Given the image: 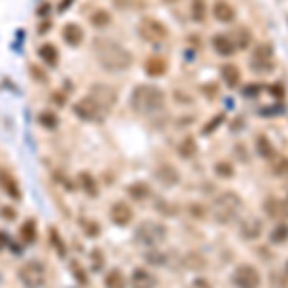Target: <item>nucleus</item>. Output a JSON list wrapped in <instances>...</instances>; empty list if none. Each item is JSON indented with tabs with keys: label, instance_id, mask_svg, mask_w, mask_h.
<instances>
[{
	"label": "nucleus",
	"instance_id": "f257e3e1",
	"mask_svg": "<svg viewBox=\"0 0 288 288\" xmlns=\"http://www.w3.org/2000/svg\"><path fill=\"white\" fill-rule=\"evenodd\" d=\"M92 52L96 62L102 66V70L109 73L127 72L133 64V56L123 44L108 36H96L92 40Z\"/></svg>",
	"mask_w": 288,
	"mask_h": 288
},
{
	"label": "nucleus",
	"instance_id": "f03ea898",
	"mask_svg": "<svg viewBox=\"0 0 288 288\" xmlns=\"http://www.w3.org/2000/svg\"><path fill=\"white\" fill-rule=\"evenodd\" d=\"M131 108L141 115H154L165 108V94L156 85H139L131 92Z\"/></svg>",
	"mask_w": 288,
	"mask_h": 288
},
{
	"label": "nucleus",
	"instance_id": "7ed1b4c3",
	"mask_svg": "<svg viewBox=\"0 0 288 288\" xmlns=\"http://www.w3.org/2000/svg\"><path fill=\"white\" fill-rule=\"evenodd\" d=\"M240 206H242L240 196H238L236 192H233V190H227V192L219 194V196L214 200V204H212V208H210V214L216 219V223H219V225H227V223L234 221V217L238 216Z\"/></svg>",
	"mask_w": 288,
	"mask_h": 288
},
{
	"label": "nucleus",
	"instance_id": "20e7f679",
	"mask_svg": "<svg viewBox=\"0 0 288 288\" xmlns=\"http://www.w3.org/2000/svg\"><path fill=\"white\" fill-rule=\"evenodd\" d=\"M165 234H167V231L163 225L156 223V221H143L135 231V238H137V242H141L144 246L154 248L165 238Z\"/></svg>",
	"mask_w": 288,
	"mask_h": 288
},
{
	"label": "nucleus",
	"instance_id": "39448f33",
	"mask_svg": "<svg viewBox=\"0 0 288 288\" xmlns=\"http://www.w3.org/2000/svg\"><path fill=\"white\" fill-rule=\"evenodd\" d=\"M139 35L143 36L146 42L160 44V42H163L169 36V31H167V27L163 25L160 19L143 18L141 23H139Z\"/></svg>",
	"mask_w": 288,
	"mask_h": 288
},
{
	"label": "nucleus",
	"instance_id": "423d86ee",
	"mask_svg": "<svg viewBox=\"0 0 288 288\" xmlns=\"http://www.w3.org/2000/svg\"><path fill=\"white\" fill-rule=\"evenodd\" d=\"M104 111L106 109L102 108L92 96H85V98H81V100H77L75 104H73V113L79 117V119H83V121H100L102 119V115H104Z\"/></svg>",
	"mask_w": 288,
	"mask_h": 288
},
{
	"label": "nucleus",
	"instance_id": "0eeeda50",
	"mask_svg": "<svg viewBox=\"0 0 288 288\" xmlns=\"http://www.w3.org/2000/svg\"><path fill=\"white\" fill-rule=\"evenodd\" d=\"M19 281L27 288H40L44 283V265L40 261H27L18 271Z\"/></svg>",
	"mask_w": 288,
	"mask_h": 288
},
{
	"label": "nucleus",
	"instance_id": "6e6552de",
	"mask_svg": "<svg viewBox=\"0 0 288 288\" xmlns=\"http://www.w3.org/2000/svg\"><path fill=\"white\" fill-rule=\"evenodd\" d=\"M233 285L236 288H259L261 287V275L253 265H238L231 277Z\"/></svg>",
	"mask_w": 288,
	"mask_h": 288
},
{
	"label": "nucleus",
	"instance_id": "1a4fd4ad",
	"mask_svg": "<svg viewBox=\"0 0 288 288\" xmlns=\"http://www.w3.org/2000/svg\"><path fill=\"white\" fill-rule=\"evenodd\" d=\"M252 70L259 73H271L273 68V48L271 44H259L252 56Z\"/></svg>",
	"mask_w": 288,
	"mask_h": 288
},
{
	"label": "nucleus",
	"instance_id": "9d476101",
	"mask_svg": "<svg viewBox=\"0 0 288 288\" xmlns=\"http://www.w3.org/2000/svg\"><path fill=\"white\" fill-rule=\"evenodd\" d=\"M90 96H92L104 109L111 108V106L115 104V100H117V92L111 89V87H108V85H102V83L92 85Z\"/></svg>",
	"mask_w": 288,
	"mask_h": 288
},
{
	"label": "nucleus",
	"instance_id": "9b49d317",
	"mask_svg": "<svg viewBox=\"0 0 288 288\" xmlns=\"http://www.w3.org/2000/svg\"><path fill=\"white\" fill-rule=\"evenodd\" d=\"M109 219L115 225H119V227L129 225L133 221V210H131V206L127 202H115L111 206V210H109Z\"/></svg>",
	"mask_w": 288,
	"mask_h": 288
},
{
	"label": "nucleus",
	"instance_id": "f8f14e48",
	"mask_svg": "<svg viewBox=\"0 0 288 288\" xmlns=\"http://www.w3.org/2000/svg\"><path fill=\"white\" fill-rule=\"evenodd\" d=\"M263 233V223L257 217H248L240 223V236L244 240H255Z\"/></svg>",
	"mask_w": 288,
	"mask_h": 288
},
{
	"label": "nucleus",
	"instance_id": "ddd939ff",
	"mask_svg": "<svg viewBox=\"0 0 288 288\" xmlns=\"http://www.w3.org/2000/svg\"><path fill=\"white\" fill-rule=\"evenodd\" d=\"M212 12H214V18L217 21H221V23H233L234 18H236V12H234L233 4L227 2V0H216Z\"/></svg>",
	"mask_w": 288,
	"mask_h": 288
},
{
	"label": "nucleus",
	"instance_id": "4468645a",
	"mask_svg": "<svg viewBox=\"0 0 288 288\" xmlns=\"http://www.w3.org/2000/svg\"><path fill=\"white\" fill-rule=\"evenodd\" d=\"M263 212L269 219H275V221H281L283 217L287 216V208H285V202H281L275 196H267L263 200Z\"/></svg>",
	"mask_w": 288,
	"mask_h": 288
},
{
	"label": "nucleus",
	"instance_id": "2eb2a0df",
	"mask_svg": "<svg viewBox=\"0 0 288 288\" xmlns=\"http://www.w3.org/2000/svg\"><path fill=\"white\" fill-rule=\"evenodd\" d=\"M0 188H2L10 198H14V200L21 198L18 182H16V179L10 175V171H6L4 167H0Z\"/></svg>",
	"mask_w": 288,
	"mask_h": 288
},
{
	"label": "nucleus",
	"instance_id": "dca6fc26",
	"mask_svg": "<svg viewBox=\"0 0 288 288\" xmlns=\"http://www.w3.org/2000/svg\"><path fill=\"white\" fill-rule=\"evenodd\" d=\"M156 179L160 180L165 186H173L179 182V171L171 165V163H162L158 169H156Z\"/></svg>",
	"mask_w": 288,
	"mask_h": 288
},
{
	"label": "nucleus",
	"instance_id": "f3484780",
	"mask_svg": "<svg viewBox=\"0 0 288 288\" xmlns=\"http://www.w3.org/2000/svg\"><path fill=\"white\" fill-rule=\"evenodd\" d=\"M62 36H64L66 44H70V46H79V44L83 42V38H85V33H83V29H81V25H77V23H68V25H64V29H62Z\"/></svg>",
	"mask_w": 288,
	"mask_h": 288
},
{
	"label": "nucleus",
	"instance_id": "a211bd4d",
	"mask_svg": "<svg viewBox=\"0 0 288 288\" xmlns=\"http://www.w3.org/2000/svg\"><path fill=\"white\" fill-rule=\"evenodd\" d=\"M212 46L219 56H233L234 54V42L231 36L219 33L212 38Z\"/></svg>",
	"mask_w": 288,
	"mask_h": 288
},
{
	"label": "nucleus",
	"instance_id": "6ab92c4d",
	"mask_svg": "<svg viewBox=\"0 0 288 288\" xmlns=\"http://www.w3.org/2000/svg\"><path fill=\"white\" fill-rule=\"evenodd\" d=\"M131 287L133 288H154L156 279L146 269H135L131 275Z\"/></svg>",
	"mask_w": 288,
	"mask_h": 288
},
{
	"label": "nucleus",
	"instance_id": "aec40b11",
	"mask_svg": "<svg viewBox=\"0 0 288 288\" xmlns=\"http://www.w3.org/2000/svg\"><path fill=\"white\" fill-rule=\"evenodd\" d=\"M127 194L135 202H144V200L150 198V186L146 182H143V180H137V182L127 186Z\"/></svg>",
	"mask_w": 288,
	"mask_h": 288
},
{
	"label": "nucleus",
	"instance_id": "412c9836",
	"mask_svg": "<svg viewBox=\"0 0 288 288\" xmlns=\"http://www.w3.org/2000/svg\"><path fill=\"white\" fill-rule=\"evenodd\" d=\"M221 79L227 83V87L234 89L240 83V70L234 64H225V66H221Z\"/></svg>",
	"mask_w": 288,
	"mask_h": 288
},
{
	"label": "nucleus",
	"instance_id": "4be33fe9",
	"mask_svg": "<svg viewBox=\"0 0 288 288\" xmlns=\"http://www.w3.org/2000/svg\"><path fill=\"white\" fill-rule=\"evenodd\" d=\"M196 152H198V146H196L194 137H184L177 146V154L182 160H192L196 156Z\"/></svg>",
	"mask_w": 288,
	"mask_h": 288
},
{
	"label": "nucleus",
	"instance_id": "5701e85b",
	"mask_svg": "<svg viewBox=\"0 0 288 288\" xmlns=\"http://www.w3.org/2000/svg\"><path fill=\"white\" fill-rule=\"evenodd\" d=\"M144 72L148 73L150 77H160V75L167 72V62L162 60V58H158V56L148 58L146 64H144Z\"/></svg>",
	"mask_w": 288,
	"mask_h": 288
},
{
	"label": "nucleus",
	"instance_id": "b1692460",
	"mask_svg": "<svg viewBox=\"0 0 288 288\" xmlns=\"http://www.w3.org/2000/svg\"><path fill=\"white\" fill-rule=\"evenodd\" d=\"M255 150H257V154H259L263 160H269V162L275 160V148H273V144H271V141L265 135L255 137Z\"/></svg>",
	"mask_w": 288,
	"mask_h": 288
},
{
	"label": "nucleus",
	"instance_id": "393cba45",
	"mask_svg": "<svg viewBox=\"0 0 288 288\" xmlns=\"http://www.w3.org/2000/svg\"><path fill=\"white\" fill-rule=\"evenodd\" d=\"M79 186L83 188V192L87 196H90V198H96L98 196V184H96L94 177L90 173H87V171L79 173Z\"/></svg>",
	"mask_w": 288,
	"mask_h": 288
},
{
	"label": "nucleus",
	"instance_id": "a878e982",
	"mask_svg": "<svg viewBox=\"0 0 288 288\" xmlns=\"http://www.w3.org/2000/svg\"><path fill=\"white\" fill-rule=\"evenodd\" d=\"M208 16V4L206 0H192L190 2V18L194 19L196 23H204Z\"/></svg>",
	"mask_w": 288,
	"mask_h": 288
},
{
	"label": "nucleus",
	"instance_id": "bb28decb",
	"mask_svg": "<svg viewBox=\"0 0 288 288\" xmlns=\"http://www.w3.org/2000/svg\"><path fill=\"white\" fill-rule=\"evenodd\" d=\"M182 263H184V267L186 269H194V271H200L206 267V257L198 252H188L184 255V259H182Z\"/></svg>",
	"mask_w": 288,
	"mask_h": 288
},
{
	"label": "nucleus",
	"instance_id": "cd10ccee",
	"mask_svg": "<svg viewBox=\"0 0 288 288\" xmlns=\"http://www.w3.org/2000/svg\"><path fill=\"white\" fill-rule=\"evenodd\" d=\"M269 240L273 244H285L288 240V225L287 223H279L273 227V231L269 234Z\"/></svg>",
	"mask_w": 288,
	"mask_h": 288
},
{
	"label": "nucleus",
	"instance_id": "c85d7f7f",
	"mask_svg": "<svg viewBox=\"0 0 288 288\" xmlns=\"http://www.w3.org/2000/svg\"><path fill=\"white\" fill-rule=\"evenodd\" d=\"M109 21H111V16H109L106 10H102V8L90 14V23H92V27H96V29H104V27H108Z\"/></svg>",
	"mask_w": 288,
	"mask_h": 288
},
{
	"label": "nucleus",
	"instance_id": "c756f323",
	"mask_svg": "<svg viewBox=\"0 0 288 288\" xmlns=\"http://www.w3.org/2000/svg\"><path fill=\"white\" fill-rule=\"evenodd\" d=\"M125 277L119 269H111L106 275V288H125Z\"/></svg>",
	"mask_w": 288,
	"mask_h": 288
},
{
	"label": "nucleus",
	"instance_id": "7c9ffc66",
	"mask_svg": "<svg viewBox=\"0 0 288 288\" xmlns=\"http://www.w3.org/2000/svg\"><path fill=\"white\" fill-rule=\"evenodd\" d=\"M38 56H40V60H42L44 64H48V66H56V64H58V50H56L52 44H42V46L38 48Z\"/></svg>",
	"mask_w": 288,
	"mask_h": 288
},
{
	"label": "nucleus",
	"instance_id": "2f4dec72",
	"mask_svg": "<svg viewBox=\"0 0 288 288\" xmlns=\"http://www.w3.org/2000/svg\"><path fill=\"white\" fill-rule=\"evenodd\" d=\"M144 259L150 263V265H154V267H162L163 263L167 261V255L160 250H150V252L144 253Z\"/></svg>",
	"mask_w": 288,
	"mask_h": 288
},
{
	"label": "nucleus",
	"instance_id": "473e14b6",
	"mask_svg": "<svg viewBox=\"0 0 288 288\" xmlns=\"http://www.w3.org/2000/svg\"><path fill=\"white\" fill-rule=\"evenodd\" d=\"M273 173H275V177H288V158L287 156H279L277 160H273Z\"/></svg>",
	"mask_w": 288,
	"mask_h": 288
},
{
	"label": "nucleus",
	"instance_id": "72a5a7b5",
	"mask_svg": "<svg viewBox=\"0 0 288 288\" xmlns=\"http://www.w3.org/2000/svg\"><path fill=\"white\" fill-rule=\"evenodd\" d=\"M21 238L25 240V242H33L36 238V223L33 219H29L27 223H23V227H21Z\"/></svg>",
	"mask_w": 288,
	"mask_h": 288
},
{
	"label": "nucleus",
	"instance_id": "f704fd0d",
	"mask_svg": "<svg viewBox=\"0 0 288 288\" xmlns=\"http://www.w3.org/2000/svg\"><path fill=\"white\" fill-rule=\"evenodd\" d=\"M216 175L223 177V179H231L234 175V167L233 163H229L227 160H221L216 163Z\"/></svg>",
	"mask_w": 288,
	"mask_h": 288
},
{
	"label": "nucleus",
	"instance_id": "c9c22d12",
	"mask_svg": "<svg viewBox=\"0 0 288 288\" xmlns=\"http://www.w3.org/2000/svg\"><path fill=\"white\" fill-rule=\"evenodd\" d=\"M188 214H190V217H194V219L202 221V219L208 217L210 212L206 210V206H202V204H198V202H192V204H188Z\"/></svg>",
	"mask_w": 288,
	"mask_h": 288
},
{
	"label": "nucleus",
	"instance_id": "e433bc0d",
	"mask_svg": "<svg viewBox=\"0 0 288 288\" xmlns=\"http://www.w3.org/2000/svg\"><path fill=\"white\" fill-rule=\"evenodd\" d=\"M38 121L46 127V129H54V127L58 125V117H56L52 111H42V113L38 115Z\"/></svg>",
	"mask_w": 288,
	"mask_h": 288
},
{
	"label": "nucleus",
	"instance_id": "4c0bfd02",
	"mask_svg": "<svg viewBox=\"0 0 288 288\" xmlns=\"http://www.w3.org/2000/svg\"><path fill=\"white\" fill-rule=\"evenodd\" d=\"M50 240H52L56 250L60 252V255H66V246H64V242H62V238H60V234L56 233V229H50Z\"/></svg>",
	"mask_w": 288,
	"mask_h": 288
},
{
	"label": "nucleus",
	"instance_id": "58836bf2",
	"mask_svg": "<svg viewBox=\"0 0 288 288\" xmlns=\"http://www.w3.org/2000/svg\"><path fill=\"white\" fill-rule=\"evenodd\" d=\"M223 119H225V117H223V113L216 115V117H214V121H210L208 125L204 127V131H202V133H204V135H210V133H214V131H216V127H219L221 123H223Z\"/></svg>",
	"mask_w": 288,
	"mask_h": 288
},
{
	"label": "nucleus",
	"instance_id": "ea45409f",
	"mask_svg": "<svg viewBox=\"0 0 288 288\" xmlns=\"http://www.w3.org/2000/svg\"><path fill=\"white\" fill-rule=\"evenodd\" d=\"M250 40H252V36H250V31H248V29H240V31H238V44H240L242 48H246V46L250 44Z\"/></svg>",
	"mask_w": 288,
	"mask_h": 288
},
{
	"label": "nucleus",
	"instance_id": "a19ab883",
	"mask_svg": "<svg viewBox=\"0 0 288 288\" xmlns=\"http://www.w3.org/2000/svg\"><path fill=\"white\" fill-rule=\"evenodd\" d=\"M85 231H87L89 236H96V234H98V227H96L94 223H89V225H85Z\"/></svg>",
	"mask_w": 288,
	"mask_h": 288
},
{
	"label": "nucleus",
	"instance_id": "79ce46f5",
	"mask_svg": "<svg viewBox=\"0 0 288 288\" xmlns=\"http://www.w3.org/2000/svg\"><path fill=\"white\" fill-rule=\"evenodd\" d=\"M54 102L62 106V104H64V96H62V94H54Z\"/></svg>",
	"mask_w": 288,
	"mask_h": 288
},
{
	"label": "nucleus",
	"instance_id": "37998d69",
	"mask_svg": "<svg viewBox=\"0 0 288 288\" xmlns=\"http://www.w3.org/2000/svg\"><path fill=\"white\" fill-rule=\"evenodd\" d=\"M72 0H64L62 4H60V12H64V10H68V4H70Z\"/></svg>",
	"mask_w": 288,
	"mask_h": 288
},
{
	"label": "nucleus",
	"instance_id": "c03bdc74",
	"mask_svg": "<svg viewBox=\"0 0 288 288\" xmlns=\"http://www.w3.org/2000/svg\"><path fill=\"white\" fill-rule=\"evenodd\" d=\"M4 244H6V236H4V233H0V250L4 248Z\"/></svg>",
	"mask_w": 288,
	"mask_h": 288
},
{
	"label": "nucleus",
	"instance_id": "a18cd8bd",
	"mask_svg": "<svg viewBox=\"0 0 288 288\" xmlns=\"http://www.w3.org/2000/svg\"><path fill=\"white\" fill-rule=\"evenodd\" d=\"M162 2H165V4H177L180 0H162Z\"/></svg>",
	"mask_w": 288,
	"mask_h": 288
},
{
	"label": "nucleus",
	"instance_id": "49530a36",
	"mask_svg": "<svg viewBox=\"0 0 288 288\" xmlns=\"http://www.w3.org/2000/svg\"><path fill=\"white\" fill-rule=\"evenodd\" d=\"M285 208H287V214H288V196H287V200H285Z\"/></svg>",
	"mask_w": 288,
	"mask_h": 288
}]
</instances>
